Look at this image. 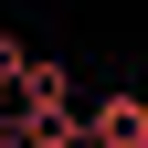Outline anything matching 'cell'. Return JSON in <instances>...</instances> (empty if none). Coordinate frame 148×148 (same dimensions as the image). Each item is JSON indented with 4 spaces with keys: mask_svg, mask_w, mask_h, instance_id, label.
I'll use <instances>...</instances> for the list:
<instances>
[{
    "mask_svg": "<svg viewBox=\"0 0 148 148\" xmlns=\"http://www.w3.org/2000/svg\"><path fill=\"white\" fill-rule=\"evenodd\" d=\"M85 148H148V95H95L85 106Z\"/></svg>",
    "mask_w": 148,
    "mask_h": 148,
    "instance_id": "6da1fadb",
    "label": "cell"
},
{
    "mask_svg": "<svg viewBox=\"0 0 148 148\" xmlns=\"http://www.w3.org/2000/svg\"><path fill=\"white\" fill-rule=\"evenodd\" d=\"M21 74H32V42H21V32H0V95H21Z\"/></svg>",
    "mask_w": 148,
    "mask_h": 148,
    "instance_id": "7a4b0ae2",
    "label": "cell"
},
{
    "mask_svg": "<svg viewBox=\"0 0 148 148\" xmlns=\"http://www.w3.org/2000/svg\"><path fill=\"white\" fill-rule=\"evenodd\" d=\"M0 138H11V95H0Z\"/></svg>",
    "mask_w": 148,
    "mask_h": 148,
    "instance_id": "3957f363",
    "label": "cell"
},
{
    "mask_svg": "<svg viewBox=\"0 0 148 148\" xmlns=\"http://www.w3.org/2000/svg\"><path fill=\"white\" fill-rule=\"evenodd\" d=\"M0 148H21V138H0Z\"/></svg>",
    "mask_w": 148,
    "mask_h": 148,
    "instance_id": "277c9868",
    "label": "cell"
}]
</instances>
